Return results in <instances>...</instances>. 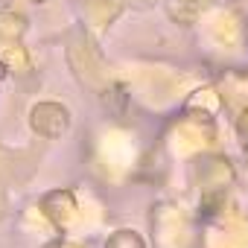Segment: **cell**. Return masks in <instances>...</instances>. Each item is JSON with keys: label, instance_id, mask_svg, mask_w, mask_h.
Wrapping results in <instances>:
<instances>
[{"label": "cell", "instance_id": "1", "mask_svg": "<svg viewBox=\"0 0 248 248\" xmlns=\"http://www.w3.org/2000/svg\"><path fill=\"white\" fill-rule=\"evenodd\" d=\"M0 76H3V67H0Z\"/></svg>", "mask_w": 248, "mask_h": 248}]
</instances>
